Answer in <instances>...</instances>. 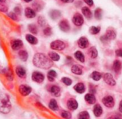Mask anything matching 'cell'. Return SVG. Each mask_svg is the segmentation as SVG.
Segmentation results:
<instances>
[{
    "instance_id": "1",
    "label": "cell",
    "mask_w": 122,
    "mask_h": 119,
    "mask_svg": "<svg viewBox=\"0 0 122 119\" xmlns=\"http://www.w3.org/2000/svg\"><path fill=\"white\" fill-rule=\"evenodd\" d=\"M33 64L35 66L43 69H48L53 65L52 61L50 58L43 53H36L34 56Z\"/></svg>"
},
{
    "instance_id": "2",
    "label": "cell",
    "mask_w": 122,
    "mask_h": 119,
    "mask_svg": "<svg viewBox=\"0 0 122 119\" xmlns=\"http://www.w3.org/2000/svg\"><path fill=\"white\" fill-rule=\"evenodd\" d=\"M11 109V105L7 96H0V112L8 114Z\"/></svg>"
},
{
    "instance_id": "3",
    "label": "cell",
    "mask_w": 122,
    "mask_h": 119,
    "mask_svg": "<svg viewBox=\"0 0 122 119\" xmlns=\"http://www.w3.org/2000/svg\"><path fill=\"white\" fill-rule=\"evenodd\" d=\"M116 33H115V31L113 29H108L106 34L102 36L101 37V40L106 43L109 41H111V40H114L115 38H116Z\"/></svg>"
},
{
    "instance_id": "4",
    "label": "cell",
    "mask_w": 122,
    "mask_h": 119,
    "mask_svg": "<svg viewBox=\"0 0 122 119\" xmlns=\"http://www.w3.org/2000/svg\"><path fill=\"white\" fill-rule=\"evenodd\" d=\"M50 47L53 50H56V51H62L66 48V44L64 42L60 40H56L54 41L51 43Z\"/></svg>"
},
{
    "instance_id": "5",
    "label": "cell",
    "mask_w": 122,
    "mask_h": 119,
    "mask_svg": "<svg viewBox=\"0 0 122 119\" xmlns=\"http://www.w3.org/2000/svg\"><path fill=\"white\" fill-rule=\"evenodd\" d=\"M72 21L74 24V25L77 26H81L84 24V19L82 15L80 14L79 13H76L72 18Z\"/></svg>"
},
{
    "instance_id": "6",
    "label": "cell",
    "mask_w": 122,
    "mask_h": 119,
    "mask_svg": "<svg viewBox=\"0 0 122 119\" xmlns=\"http://www.w3.org/2000/svg\"><path fill=\"white\" fill-rule=\"evenodd\" d=\"M31 78H32V80L36 83H42L44 80V76L43 74L39 72V71H34L32 75H31Z\"/></svg>"
},
{
    "instance_id": "7",
    "label": "cell",
    "mask_w": 122,
    "mask_h": 119,
    "mask_svg": "<svg viewBox=\"0 0 122 119\" xmlns=\"http://www.w3.org/2000/svg\"><path fill=\"white\" fill-rule=\"evenodd\" d=\"M102 102L104 104V105L105 106H107V108H113L114 106V98L111 96H108L104 97L102 99Z\"/></svg>"
},
{
    "instance_id": "8",
    "label": "cell",
    "mask_w": 122,
    "mask_h": 119,
    "mask_svg": "<svg viewBox=\"0 0 122 119\" xmlns=\"http://www.w3.org/2000/svg\"><path fill=\"white\" fill-rule=\"evenodd\" d=\"M19 91L21 96H26L31 92V88L26 85H21L19 87Z\"/></svg>"
},
{
    "instance_id": "9",
    "label": "cell",
    "mask_w": 122,
    "mask_h": 119,
    "mask_svg": "<svg viewBox=\"0 0 122 119\" xmlns=\"http://www.w3.org/2000/svg\"><path fill=\"white\" fill-rule=\"evenodd\" d=\"M11 46L14 51L19 50L23 46V42L19 39H14L11 41Z\"/></svg>"
},
{
    "instance_id": "10",
    "label": "cell",
    "mask_w": 122,
    "mask_h": 119,
    "mask_svg": "<svg viewBox=\"0 0 122 119\" xmlns=\"http://www.w3.org/2000/svg\"><path fill=\"white\" fill-rule=\"evenodd\" d=\"M59 26L60 28V29L64 31V32H68L70 30V25L69 23L67 20L66 19H63L61 20L59 24Z\"/></svg>"
},
{
    "instance_id": "11",
    "label": "cell",
    "mask_w": 122,
    "mask_h": 119,
    "mask_svg": "<svg viewBox=\"0 0 122 119\" xmlns=\"http://www.w3.org/2000/svg\"><path fill=\"white\" fill-rule=\"evenodd\" d=\"M104 80L109 86H114L116 85V81L114 79V78H113V76H112V75L111 74H109V73L105 74L104 75Z\"/></svg>"
},
{
    "instance_id": "12",
    "label": "cell",
    "mask_w": 122,
    "mask_h": 119,
    "mask_svg": "<svg viewBox=\"0 0 122 119\" xmlns=\"http://www.w3.org/2000/svg\"><path fill=\"white\" fill-rule=\"evenodd\" d=\"M67 107L69 110L71 111H74L76 110L78 108V103L77 101L74 99H70L68 100L67 101Z\"/></svg>"
},
{
    "instance_id": "13",
    "label": "cell",
    "mask_w": 122,
    "mask_h": 119,
    "mask_svg": "<svg viewBox=\"0 0 122 119\" xmlns=\"http://www.w3.org/2000/svg\"><path fill=\"white\" fill-rule=\"evenodd\" d=\"M89 43L88 39L86 37H84V36L81 37L79 39V41H78V46L81 49H86V48H87L89 46Z\"/></svg>"
},
{
    "instance_id": "14",
    "label": "cell",
    "mask_w": 122,
    "mask_h": 119,
    "mask_svg": "<svg viewBox=\"0 0 122 119\" xmlns=\"http://www.w3.org/2000/svg\"><path fill=\"white\" fill-rule=\"evenodd\" d=\"M15 71H16V74H17V76L20 78H22V79H24L26 76V70L24 68H23L22 66H17L15 69Z\"/></svg>"
},
{
    "instance_id": "15",
    "label": "cell",
    "mask_w": 122,
    "mask_h": 119,
    "mask_svg": "<svg viewBox=\"0 0 122 119\" xmlns=\"http://www.w3.org/2000/svg\"><path fill=\"white\" fill-rule=\"evenodd\" d=\"M24 14H25L26 17H27L29 19H32V18L36 16V11L34 9L29 8V7H26L25 9Z\"/></svg>"
},
{
    "instance_id": "16",
    "label": "cell",
    "mask_w": 122,
    "mask_h": 119,
    "mask_svg": "<svg viewBox=\"0 0 122 119\" xmlns=\"http://www.w3.org/2000/svg\"><path fill=\"white\" fill-rule=\"evenodd\" d=\"M93 111H94V114L95 116L99 117V116H102V113H103V109H102V106H101L99 104H96V105L94 106Z\"/></svg>"
},
{
    "instance_id": "17",
    "label": "cell",
    "mask_w": 122,
    "mask_h": 119,
    "mask_svg": "<svg viewBox=\"0 0 122 119\" xmlns=\"http://www.w3.org/2000/svg\"><path fill=\"white\" fill-rule=\"evenodd\" d=\"M26 40L31 44L32 45H36L38 43V39L33 35L31 34H26Z\"/></svg>"
},
{
    "instance_id": "18",
    "label": "cell",
    "mask_w": 122,
    "mask_h": 119,
    "mask_svg": "<svg viewBox=\"0 0 122 119\" xmlns=\"http://www.w3.org/2000/svg\"><path fill=\"white\" fill-rule=\"evenodd\" d=\"M74 89L79 94H83L85 91V86L83 83H78L74 86Z\"/></svg>"
},
{
    "instance_id": "19",
    "label": "cell",
    "mask_w": 122,
    "mask_h": 119,
    "mask_svg": "<svg viewBox=\"0 0 122 119\" xmlns=\"http://www.w3.org/2000/svg\"><path fill=\"white\" fill-rule=\"evenodd\" d=\"M81 11H82V14L84 15V16L88 19H90L92 17V13L91 11V10L89 9V7L87 6H84L82 9H81Z\"/></svg>"
},
{
    "instance_id": "20",
    "label": "cell",
    "mask_w": 122,
    "mask_h": 119,
    "mask_svg": "<svg viewBox=\"0 0 122 119\" xmlns=\"http://www.w3.org/2000/svg\"><path fill=\"white\" fill-rule=\"evenodd\" d=\"M85 100L89 104H94L96 103V98L92 94H87L85 96Z\"/></svg>"
},
{
    "instance_id": "21",
    "label": "cell",
    "mask_w": 122,
    "mask_h": 119,
    "mask_svg": "<svg viewBox=\"0 0 122 119\" xmlns=\"http://www.w3.org/2000/svg\"><path fill=\"white\" fill-rule=\"evenodd\" d=\"M122 68V62L119 60H115L113 64V69L116 73H119Z\"/></svg>"
},
{
    "instance_id": "22",
    "label": "cell",
    "mask_w": 122,
    "mask_h": 119,
    "mask_svg": "<svg viewBox=\"0 0 122 119\" xmlns=\"http://www.w3.org/2000/svg\"><path fill=\"white\" fill-rule=\"evenodd\" d=\"M71 72L74 74H76V75H81V74H82L83 71H82V69L80 66L74 65L71 67Z\"/></svg>"
},
{
    "instance_id": "23",
    "label": "cell",
    "mask_w": 122,
    "mask_h": 119,
    "mask_svg": "<svg viewBox=\"0 0 122 119\" xmlns=\"http://www.w3.org/2000/svg\"><path fill=\"white\" fill-rule=\"evenodd\" d=\"M88 54L89 56L92 58V59H95L97 57V55H98V51L97 50V49L94 47V46H92L91 47L89 51H88Z\"/></svg>"
},
{
    "instance_id": "24",
    "label": "cell",
    "mask_w": 122,
    "mask_h": 119,
    "mask_svg": "<svg viewBox=\"0 0 122 119\" xmlns=\"http://www.w3.org/2000/svg\"><path fill=\"white\" fill-rule=\"evenodd\" d=\"M56 76H57V74L54 70H50L47 74V79L51 82L54 81Z\"/></svg>"
},
{
    "instance_id": "25",
    "label": "cell",
    "mask_w": 122,
    "mask_h": 119,
    "mask_svg": "<svg viewBox=\"0 0 122 119\" xmlns=\"http://www.w3.org/2000/svg\"><path fill=\"white\" fill-rule=\"evenodd\" d=\"M50 92L53 96H59L60 95V88L57 86H52L50 89Z\"/></svg>"
},
{
    "instance_id": "26",
    "label": "cell",
    "mask_w": 122,
    "mask_h": 119,
    "mask_svg": "<svg viewBox=\"0 0 122 119\" xmlns=\"http://www.w3.org/2000/svg\"><path fill=\"white\" fill-rule=\"evenodd\" d=\"M19 59L23 61H26L28 59V53L25 51V50H21L19 51Z\"/></svg>"
},
{
    "instance_id": "27",
    "label": "cell",
    "mask_w": 122,
    "mask_h": 119,
    "mask_svg": "<svg viewBox=\"0 0 122 119\" xmlns=\"http://www.w3.org/2000/svg\"><path fill=\"white\" fill-rule=\"evenodd\" d=\"M49 15H50V17L52 19L55 20V19H58L61 16V12L59 10H52V11H50Z\"/></svg>"
},
{
    "instance_id": "28",
    "label": "cell",
    "mask_w": 122,
    "mask_h": 119,
    "mask_svg": "<svg viewBox=\"0 0 122 119\" xmlns=\"http://www.w3.org/2000/svg\"><path fill=\"white\" fill-rule=\"evenodd\" d=\"M74 56H75V58H76L78 61H81V62H83V63H84V61H85L84 56V54H82V52H81L80 51H76L75 54H74Z\"/></svg>"
},
{
    "instance_id": "29",
    "label": "cell",
    "mask_w": 122,
    "mask_h": 119,
    "mask_svg": "<svg viewBox=\"0 0 122 119\" xmlns=\"http://www.w3.org/2000/svg\"><path fill=\"white\" fill-rule=\"evenodd\" d=\"M49 57L53 61H58L60 59L59 55L57 53H55V52H49Z\"/></svg>"
},
{
    "instance_id": "30",
    "label": "cell",
    "mask_w": 122,
    "mask_h": 119,
    "mask_svg": "<svg viewBox=\"0 0 122 119\" xmlns=\"http://www.w3.org/2000/svg\"><path fill=\"white\" fill-rule=\"evenodd\" d=\"M49 108L53 110V111H57L59 109V106H58V104L56 101L55 99H51L49 104Z\"/></svg>"
},
{
    "instance_id": "31",
    "label": "cell",
    "mask_w": 122,
    "mask_h": 119,
    "mask_svg": "<svg viewBox=\"0 0 122 119\" xmlns=\"http://www.w3.org/2000/svg\"><path fill=\"white\" fill-rule=\"evenodd\" d=\"M101 31V27L100 26H92L89 29V32L92 34H97L99 33Z\"/></svg>"
},
{
    "instance_id": "32",
    "label": "cell",
    "mask_w": 122,
    "mask_h": 119,
    "mask_svg": "<svg viewBox=\"0 0 122 119\" xmlns=\"http://www.w3.org/2000/svg\"><path fill=\"white\" fill-rule=\"evenodd\" d=\"M92 78L94 80V81H99L102 79V74L98 72V71H94L92 74Z\"/></svg>"
},
{
    "instance_id": "33",
    "label": "cell",
    "mask_w": 122,
    "mask_h": 119,
    "mask_svg": "<svg viewBox=\"0 0 122 119\" xmlns=\"http://www.w3.org/2000/svg\"><path fill=\"white\" fill-rule=\"evenodd\" d=\"M94 16L97 19H101L102 17V10L99 8H97L94 11Z\"/></svg>"
},
{
    "instance_id": "34",
    "label": "cell",
    "mask_w": 122,
    "mask_h": 119,
    "mask_svg": "<svg viewBox=\"0 0 122 119\" xmlns=\"http://www.w3.org/2000/svg\"><path fill=\"white\" fill-rule=\"evenodd\" d=\"M29 30L31 33L34 34H36L38 32V29L36 27V26L35 24H29Z\"/></svg>"
},
{
    "instance_id": "35",
    "label": "cell",
    "mask_w": 122,
    "mask_h": 119,
    "mask_svg": "<svg viewBox=\"0 0 122 119\" xmlns=\"http://www.w3.org/2000/svg\"><path fill=\"white\" fill-rule=\"evenodd\" d=\"M78 118L79 119H89V114L87 111H82L79 114Z\"/></svg>"
},
{
    "instance_id": "36",
    "label": "cell",
    "mask_w": 122,
    "mask_h": 119,
    "mask_svg": "<svg viewBox=\"0 0 122 119\" xmlns=\"http://www.w3.org/2000/svg\"><path fill=\"white\" fill-rule=\"evenodd\" d=\"M61 116L62 118H64V119H71V114L69 112L66 111H61Z\"/></svg>"
},
{
    "instance_id": "37",
    "label": "cell",
    "mask_w": 122,
    "mask_h": 119,
    "mask_svg": "<svg viewBox=\"0 0 122 119\" xmlns=\"http://www.w3.org/2000/svg\"><path fill=\"white\" fill-rule=\"evenodd\" d=\"M38 24L40 26H46V20L43 16H39L38 18Z\"/></svg>"
},
{
    "instance_id": "38",
    "label": "cell",
    "mask_w": 122,
    "mask_h": 119,
    "mask_svg": "<svg viewBox=\"0 0 122 119\" xmlns=\"http://www.w3.org/2000/svg\"><path fill=\"white\" fill-rule=\"evenodd\" d=\"M43 32H44V34L45 36H49L51 35V34H52V30H51V27L47 26V27H46V28L44 29Z\"/></svg>"
},
{
    "instance_id": "39",
    "label": "cell",
    "mask_w": 122,
    "mask_h": 119,
    "mask_svg": "<svg viewBox=\"0 0 122 119\" xmlns=\"http://www.w3.org/2000/svg\"><path fill=\"white\" fill-rule=\"evenodd\" d=\"M61 81L66 86H70L71 84H72V81L69 79V78H67V77H64L62 78L61 79Z\"/></svg>"
},
{
    "instance_id": "40",
    "label": "cell",
    "mask_w": 122,
    "mask_h": 119,
    "mask_svg": "<svg viewBox=\"0 0 122 119\" xmlns=\"http://www.w3.org/2000/svg\"><path fill=\"white\" fill-rule=\"evenodd\" d=\"M32 6L34 8V9L36 11H40L41 9V6L39 3H37V2H34L33 4H32Z\"/></svg>"
},
{
    "instance_id": "41",
    "label": "cell",
    "mask_w": 122,
    "mask_h": 119,
    "mask_svg": "<svg viewBox=\"0 0 122 119\" xmlns=\"http://www.w3.org/2000/svg\"><path fill=\"white\" fill-rule=\"evenodd\" d=\"M8 11V7L3 2H0V11L6 12Z\"/></svg>"
},
{
    "instance_id": "42",
    "label": "cell",
    "mask_w": 122,
    "mask_h": 119,
    "mask_svg": "<svg viewBox=\"0 0 122 119\" xmlns=\"http://www.w3.org/2000/svg\"><path fill=\"white\" fill-rule=\"evenodd\" d=\"M8 16H9V17H10L11 19H13V20H18V17H17V14H16L14 12H10V13H9V14H8Z\"/></svg>"
},
{
    "instance_id": "43",
    "label": "cell",
    "mask_w": 122,
    "mask_h": 119,
    "mask_svg": "<svg viewBox=\"0 0 122 119\" xmlns=\"http://www.w3.org/2000/svg\"><path fill=\"white\" fill-rule=\"evenodd\" d=\"M6 77L10 79V80H12L13 79V75H12V73L11 72V71L9 69H7V71H6Z\"/></svg>"
},
{
    "instance_id": "44",
    "label": "cell",
    "mask_w": 122,
    "mask_h": 119,
    "mask_svg": "<svg viewBox=\"0 0 122 119\" xmlns=\"http://www.w3.org/2000/svg\"><path fill=\"white\" fill-rule=\"evenodd\" d=\"M107 119H122V118L119 115H113V116L109 117Z\"/></svg>"
},
{
    "instance_id": "45",
    "label": "cell",
    "mask_w": 122,
    "mask_h": 119,
    "mask_svg": "<svg viewBox=\"0 0 122 119\" xmlns=\"http://www.w3.org/2000/svg\"><path fill=\"white\" fill-rule=\"evenodd\" d=\"M115 53H116V55H117V56H120V57H122V49H119L116 50Z\"/></svg>"
},
{
    "instance_id": "46",
    "label": "cell",
    "mask_w": 122,
    "mask_h": 119,
    "mask_svg": "<svg viewBox=\"0 0 122 119\" xmlns=\"http://www.w3.org/2000/svg\"><path fill=\"white\" fill-rule=\"evenodd\" d=\"M14 13L16 14H17V15H19V14H21V9H20V8L19 7H15L14 8Z\"/></svg>"
},
{
    "instance_id": "47",
    "label": "cell",
    "mask_w": 122,
    "mask_h": 119,
    "mask_svg": "<svg viewBox=\"0 0 122 119\" xmlns=\"http://www.w3.org/2000/svg\"><path fill=\"white\" fill-rule=\"evenodd\" d=\"M84 2H85L86 4H88L89 6H93V4H94L93 0H84Z\"/></svg>"
},
{
    "instance_id": "48",
    "label": "cell",
    "mask_w": 122,
    "mask_h": 119,
    "mask_svg": "<svg viewBox=\"0 0 122 119\" xmlns=\"http://www.w3.org/2000/svg\"><path fill=\"white\" fill-rule=\"evenodd\" d=\"M117 5L122 6V0H113Z\"/></svg>"
},
{
    "instance_id": "49",
    "label": "cell",
    "mask_w": 122,
    "mask_h": 119,
    "mask_svg": "<svg viewBox=\"0 0 122 119\" xmlns=\"http://www.w3.org/2000/svg\"><path fill=\"white\" fill-rule=\"evenodd\" d=\"M62 2H64V3H71V2H73L74 0H61Z\"/></svg>"
},
{
    "instance_id": "50",
    "label": "cell",
    "mask_w": 122,
    "mask_h": 119,
    "mask_svg": "<svg viewBox=\"0 0 122 119\" xmlns=\"http://www.w3.org/2000/svg\"><path fill=\"white\" fill-rule=\"evenodd\" d=\"M119 111L122 113V101L120 102V104H119Z\"/></svg>"
},
{
    "instance_id": "51",
    "label": "cell",
    "mask_w": 122,
    "mask_h": 119,
    "mask_svg": "<svg viewBox=\"0 0 122 119\" xmlns=\"http://www.w3.org/2000/svg\"><path fill=\"white\" fill-rule=\"evenodd\" d=\"M24 1L25 2H26V3H29V2H31L32 0H24Z\"/></svg>"
},
{
    "instance_id": "52",
    "label": "cell",
    "mask_w": 122,
    "mask_h": 119,
    "mask_svg": "<svg viewBox=\"0 0 122 119\" xmlns=\"http://www.w3.org/2000/svg\"><path fill=\"white\" fill-rule=\"evenodd\" d=\"M6 0H0V2H4Z\"/></svg>"
}]
</instances>
